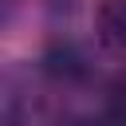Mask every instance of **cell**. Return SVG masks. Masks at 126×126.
Wrapping results in <instances>:
<instances>
[{
  "instance_id": "3",
  "label": "cell",
  "mask_w": 126,
  "mask_h": 126,
  "mask_svg": "<svg viewBox=\"0 0 126 126\" xmlns=\"http://www.w3.org/2000/svg\"><path fill=\"white\" fill-rule=\"evenodd\" d=\"M75 126H106V122H75Z\"/></svg>"
},
{
  "instance_id": "2",
  "label": "cell",
  "mask_w": 126,
  "mask_h": 126,
  "mask_svg": "<svg viewBox=\"0 0 126 126\" xmlns=\"http://www.w3.org/2000/svg\"><path fill=\"white\" fill-rule=\"evenodd\" d=\"M102 122H106V126H126V75H118V79L106 87V98H102Z\"/></svg>"
},
{
  "instance_id": "1",
  "label": "cell",
  "mask_w": 126,
  "mask_h": 126,
  "mask_svg": "<svg viewBox=\"0 0 126 126\" xmlns=\"http://www.w3.org/2000/svg\"><path fill=\"white\" fill-rule=\"evenodd\" d=\"M94 32L98 43L126 59V0H98L94 8Z\"/></svg>"
}]
</instances>
